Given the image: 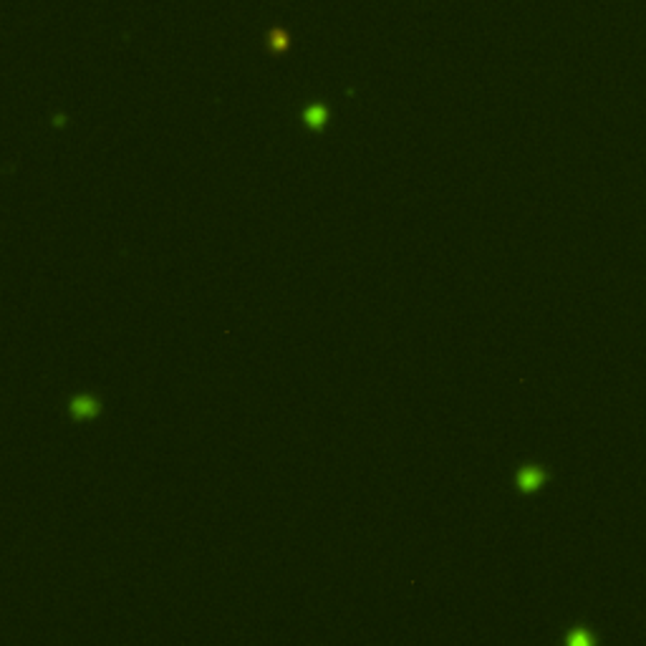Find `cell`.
<instances>
[{
  "label": "cell",
  "instance_id": "1",
  "mask_svg": "<svg viewBox=\"0 0 646 646\" xmlns=\"http://www.w3.org/2000/svg\"><path fill=\"white\" fill-rule=\"evenodd\" d=\"M69 409H71V417L76 422H89L99 417L102 404H99V399L91 397V394H78V397L71 399Z\"/></svg>",
  "mask_w": 646,
  "mask_h": 646
},
{
  "label": "cell",
  "instance_id": "5",
  "mask_svg": "<svg viewBox=\"0 0 646 646\" xmlns=\"http://www.w3.org/2000/svg\"><path fill=\"white\" fill-rule=\"evenodd\" d=\"M568 646H593V641L584 629H576V631H570Z\"/></svg>",
  "mask_w": 646,
  "mask_h": 646
},
{
  "label": "cell",
  "instance_id": "2",
  "mask_svg": "<svg viewBox=\"0 0 646 646\" xmlns=\"http://www.w3.org/2000/svg\"><path fill=\"white\" fill-rule=\"evenodd\" d=\"M545 480H548V475H545L543 470L535 468V465H525V468H520V472H518V490L525 492V495H530V492L540 490L545 485Z\"/></svg>",
  "mask_w": 646,
  "mask_h": 646
},
{
  "label": "cell",
  "instance_id": "4",
  "mask_svg": "<svg viewBox=\"0 0 646 646\" xmlns=\"http://www.w3.org/2000/svg\"><path fill=\"white\" fill-rule=\"evenodd\" d=\"M290 46V36L283 28H275V31L270 33V48L275 51V54H283V51H288Z\"/></svg>",
  "mask_w": 646,
  "mask_h": 646
},
{
  "label": "cell",
  "instance_id": "3",
  "mask_svg": "<svg viewBox=\"0 0 646 646\" xmlns=\"http://www.w3.org/2000/svg\"><path fill=\"white\" fill-rule=\"evenodd\" d=\"M328 109L323 106V104H311V106H305L303 109V124L308 126V129H313V132H321L323 126L328 124Z\"/></svg>",
  "mask_w": 646,
  "mask_h": 646
}]
</instances>
